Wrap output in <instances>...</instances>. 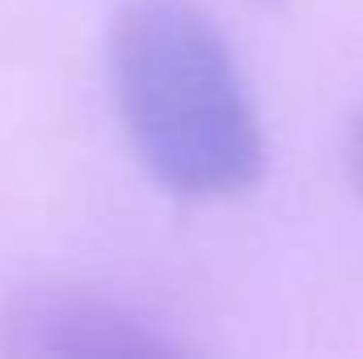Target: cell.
I'll list each match as a JSON object with an SVG mask.
<instances>
[{"instance_id":"3957f363","label":"cell","mask_w":363,"mask_h":359,"mask_svg":"<svg viewBox=\"0 0 363 359\" xmlns=\"http://www.w3.org/2000/svg\"><path fill=\"white\" fill-rule=\"evenodd\" d=\"M351 161H355V178L363 186V114H359V127H355V144H351Z\"/></svg>"},{"instance_id":"6da1fadb","label":"cell","mask_w":363,"mask_h":359,"mask_svg":"<svg viewBox=\"0 0 363 359\" xmlns=\"http://www.w3.org/2000/svg\"><path fill=\"white\" fill-rule=\"evenodd\" d=\"M114 101L140 165L178 199L262 182L267 140L224 34L190 0H135L110 38Z\"/></svg>"},{"instance_id":"7a4b0ae2","label":"cell","mask_w":363,"mask_h":359,"mask_svg":"<svg viewBox=\"0 0 363 359\" xmlns=\"http://www.w3.org/2000/svg\"><path fill=\"white\" fill-rule=\"evenodd\" d=\"M4 347L17 355H157L178 351L144 317L81 292H30L9 309Z\"/></svg>"}]
</instances>
